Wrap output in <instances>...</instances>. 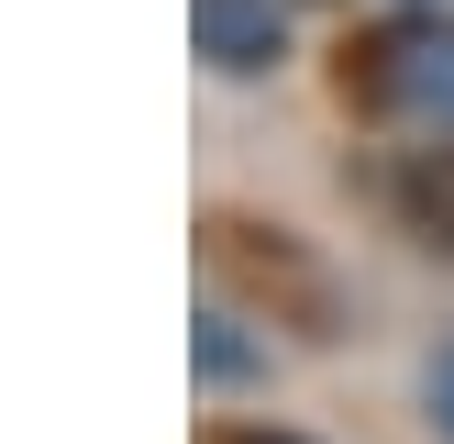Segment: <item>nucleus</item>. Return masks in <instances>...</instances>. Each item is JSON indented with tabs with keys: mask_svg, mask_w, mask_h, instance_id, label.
<instances>
[{
	"mask_svg": "<svg viewBox=\"0 0 454 444\" xmlns=\"http://www.w3.org/2000/svg\"><path fill=\"white\" fill-rule=\"evenodd\" d=\"M189 34H200V67L211 78H266L288 56V12L278 0H189Z\"/></svg>",
	"mask_w": 454,
	"mask_h": 444,
	"instance_id": "obj_2",
	"label": "nucleus"
},
{
	"mask_svg": "<svg viewBox=\"0 0 454 444\" xmlns=\"http://www.w3.org/2000/svg\"><path fill=\"white\" fill-rule=\"evenodd\" d=\"M366 100L411 133H454V22H399L366 44Z\"/></svg>",
	"mask_w": 454,
	"mask_h": 444,
	"instance_id": "obj_1",
	"label": "nucleus"
},
{
	"mask_svg": "<svg viewBox=\"0 0 454 444\" xmlns=\"http://www.w3.org/2000/svg\"><path fill=\"white\" fill-rule=\"evenodd\" d=\"M189 355H200V389H266V345H255V333H244V311H200V322H189Z\"/></svg>",
	"mask_w": 454,
	"mask_h": 444,
	"instance_id": "obj_3",
	"label": "nucleus"
},
{
	"mask_svg": "<svg viewBox=\"0 0 454 444\" xmlns=\"http://www.w3.org/2000/svg\"><path fill=\"white\" fill-rule=\"evenodd\" d=\"M421 411H433V433L454 444V333H443L433 355H421Z\"/></svg>",
	"mask_w": 454,
	"mask_h": 444,
	"instance_id": "obj_4",
	"label": "nucleus"
},
{
	"mask_svg": "<svg viewBox=\"0 0 454 444\" xmlns=\"http://www.w3.org/2000/svg\"><path fill=\"white\" fill-rule=\"evenodd\" d=\"M233 444H300V433H233Z\"/></svg>",
	"mask_w": 454,
	"mask_h": 444,
	"instance_id": "obj_5",
	"label": "nucleus"
}]
</instances>
